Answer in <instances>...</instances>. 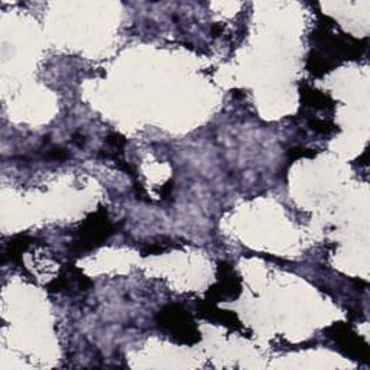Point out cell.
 I'll return each mask as SVG.
<instances>
[{
	"label": "cell",
	"instance_id": "6da1fadb",
	"mask_svg": "<svg viewBox=\"0 0 370 370\" xmlns=\"http://www.w3.org/2000/svg\"><path fill=\"white\" fill-rule=\"evenodd\" d=\"M157 324L172 340L192 346L200 341V332L195 327L191 314L178 304H169L157 314Z\"/></svg>",
	"mask_w": 370,
	"mask_h": 370
},
{
	"label": "cell",
	"instance_id": "7a4b0ae2",
	"mask_svg": "<svg viewBox=\"0 0 370 370\" xmlns=\"http://www.w3.org/2000/svg\"><path fill=\"white\" fill-rule=\"evenodd\" d=\"M113 230L115 229L108 222L106 211L103 208L96 211L83 223L81 229L78 230L77 239L74 241V250L77 253L94 250L107 242V239L115 233Z\"/></svg>",
	"mask_w": 370,
	"mask_h": 370
},
{
	"label": "cell",
	"instance_id": "3957f363",
	"mask_svg": "<svg viewBox=\"0 0 370 370\" xmlns=\"http://www.w3.org/2000/svg\"><path fill=\"white\" fill-rule=\"evenodd\" d=\"M330 337L334 339L339 349L355 360H366L369 359V347L363 339H360L349 325L346 324H334L332 329H329Z\"/></svg>",
	"mask_w": 370,
	"mask_h": 370
},
{
	"label": "cell",
	"instance_id": "277c9868",
	"mask_svg": "<svg viewBox=\"0 0 370 370\" xmlns=\"http://www.w3.org/2000/svg\"><path fill=\"white\" fill-rule=\"evenodd\" d=\"M242 292L241 278L233 271V268L227 262L219 264V278H217V284L211 287L207 292V297L215 301H225V299H234Z\"/></svg>",
	"mask_w": 370,
	"mask_h": 370
},
{
	"label": "cell",
	"instance_id": "5b68a950",
	"mask_svg": "<svg viewBox=\"0 0 370 370\" xmlns=\"http://www.w3.org/2000/svg\"><path fill=\"white\" fill-rule=\"evenodd\" d=\"M299 92L304 106L314 108V111H334L336 108V103L329 94L315 90L310 85L302 84Z\"/></svg>",
	"mask_w": 370,
	"mask_h": 370
},
{
	"label": "cell",
	"instance_id": "8992f818",
	"mask_svg": "<svg viewBox=\"0 0 370 370\" xmlns=\"http://www.w3.org/2000/svg\"><path fill=\"white\" fill-rule=\"evenodd\" d=\"M199 314L201 318L210 320L213 322H219L223 325H227V327L232 329H242V325L239 324V320L233 311H226V310H219L217 307L213 306H201L199 308Z\"/></svg>",
	"mask_w": 370,
	"mask_h": 370
},
{
	"label": "cell",
	"instance_id": "52a82bcc",
	"mask_svg": "<svg viewBox=\"0 0 370 370\" xmlns=\"http://www.w3.org/2000/svg\"><path fill=\"white\" fill-rule=\"evenodd\" d=\"M32 242V239L28 237V236H19V237H15L13 241H10V243L8 245L6 250H5V259L6 257H10V260H13V262H16V260L20 257V255L24 253L29 245Z\"/></svg>",
	"mask_w": 370,
	"mask_h": 370
},
{
	"label": "cell",
	"instance_id": "ba28073f",
	"mask_svg": "<svg viewBox=\"0 0 370 370\" xmlns=\"http://www.w3.org/2000/svg\"><path fill=\"white\" fill-rule=\"evenodd\" d=\"M308 126L314 130V132L320 135H332L337 132V124L329 120H321V119H308Z\"/></svg>",
	"mask_w": 370,
	"mask_h": 370
},
{
	"label": "cell",
	"instance_id": "9c48e42d",
	"mask_svg": "<svg viewBox=\"0 0 370 370\" xmlns=\"http://www.w3.org/2000/svg\"><path fill=\"white\" fill-rule=\"evenodd\" d=\"M288 155H291L294 159H299V158H311L314 157L315 154L311 150V149H304V148H295V149H291L288 152Z\"/></svg>",
	"mask_w": 370,
	"mask_h": 370
}]
</instances>
